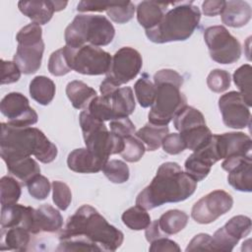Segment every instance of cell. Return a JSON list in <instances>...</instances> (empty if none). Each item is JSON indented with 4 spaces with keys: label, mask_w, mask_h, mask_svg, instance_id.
<instances>
[{
    "label": "cell",
    "mask_w": 252,
    "mask_h": 252,
    "mask_svg": "<svg viewBox=\"0 0 252 252\" xmlns=\"http://www.w3.org/2000/svg\"><path fill=\"white\" fill-rule=\"evenodd\" d=\"M18 8L22 14L32 20L33 24H47L54 12H56L55 1H19Z\"/></svg>",
    "instance_id": "cell-21"
},
{
    "label": "cell",
    "mask_w": 252,
    "mask_h": 252,
    "mask_svg": "<svg viewBox=\"0 0 252 252\" xmlns=\"http://www.w3.org/2000/svg\"><path fill=\"white\" fill-rule=\"evenodd\" d=\"M216 149L220 159L235 156H251L252 140L243 132L215 135Z\"/></svg>",
    "instance_id": "cell-19"
},
{
    "label": "cell",
    "mask_w": 252,
    "mask_h": 252,
    "mask_svg": "<svg viewBox=\"0 0 252 252\" xmlns=\"http://www.w3.org/2000/svg\"><path fill=\"white\" fill-rule=\"evenodd\" d=\"M120 88L119 85H117L115 82H113L108 77H105V79L102 81L99 87V91L101 94V96L110 99L112 94Z\"/></svg>",
    "instance_id": "cell-53"
},
{
    "label": "cell",
    "mask_w": 252,
    "mask_h": 252,
    "mask_svg": "<svg viewBox=\"0 0 252 252\" xmlns=\"http://www.w3.org/2000/svg\"><path fill=\"white\" fill-rule=\"evenodd\" d=\"M197 182L172 161L163 162L158 168L152 182L136 198V205L152 210L165 203H178L195 192Z\"/></svg>",
    "instance_id": "cell-2"
},
{
    "label": "cell",
    "mask_w": 252,
    "mask_h": 252,
    "mask_svg": "<svg viewBox=\"0 0 252 252\" xmlns=\"http://www.w3.org/2000/svg\"><path fill=\"white\" fill-rule=\"evenodd\" d=\"M52 186V200L58 209L65 211L72 201V193L69 186L59 180H55Z\"/></svg>",
    "instance_id": "cell-44"
},
{
    "label": "cell",
    "mask_w": 252,
    "mask_h": 252,
    "mask_svg": "<svg viewBox=\"0 0 252 252\" xmlns=\"http://www.w3.org/2000/svg\"><path fill=\"white\" fill-rule=\"evenodd\" d=\"M105 163L87 148L76 149L67 158L68 167L78 173H96L102 170Z\"/></svg>",
    "instance_id": "cell-20"
},
{
    "label": "cell",
    "mask_w": 252,
    "mask_h": 252,
    "mask_svg": "<svg viewBox=\"0 0 252 252\" xmlns=\"http://www.w3.org/2000/svg\"><path fill=\"white\" fill-rule=\"evenodd\" d=\"M188 215L180 210H169L162 214L158 220V226L167 237L181 231L188 222Z\"/></svg>",
    "instance_id": "cell-30"
},
{
    "label": "cell",
    "mask_w": 252,
    "mask_h": 252,
    "mask_svg": "<svg viewBox=\"0 0 252 252\" xmlns=\"http://www.w3.org/2000/svg\"><path fill=\"white\" fill-rule=\"evenodd\" d=\"M30 94L41 105L49 104L55 95L54 82L45 76H36L30 83Z\"/></svg>",
    "instance_id": "cell-28"
},
{
    "label": "cell",
    "mask_w": 252,
    "mask_h": 252,
    "mask_svg": "<svg viewBox=\"0 0 252 252\" xmlns=\"http://www.w3.org/2000/svg\"><path fill=\"white\" fill-rule=\"evenodd\" d=\"M219 160L215 135H213L206 145L194 151L187 158L184 163L185 172L196 182L202 181L210 173L213 164Z\"/></svg>",
    "instance_id": "cell-17"
},
{
    "label": "cell",
    "mask_w": 252,
    "mask_h": 252,
    "mask_svg": "<svg viewBox=\"0 0 252 252\" xmlns=\"http://www.w3.org/2000/svg\"><path fill=\"white\" fill-rule=\"evenodd\" d=\"M135 13V5L131 1L110 3L106 10L107 16L117 24H125L129 22Z\"/></svg>",
    "instance_id": "cell-41"
},
{
    "label": "cell",
    "mask_w": 252,
    "mask_h": 252,
    "mask_svg": "<svg viewBox=\"0 0 252 252\" xmlns=\"http://www.w3.org/2000/svg\"><path fill=\"white\" fill-rule=\"evenodd\" d=\"M161 146L163 151L168 155H178L186 149L185 143L179 133L167 134L163 138Z\"/></svg>",
    "instance_id": "cell-48"
},
{
    "label": "cell",
    "mask_w": 252,
    "mask_h": 252,
    "mask_svg": "<svg viewBox=\"0 0 252 252\" xmlns=\"http://www.w3.org/2000/svg\"><path fill=\"white\" fill-rule=\"evenodd\" d=\"M27 207L14 204L1 208V228L21 226L25 218Z\"/></svg>",
    "instance_id": "cell-39"
},
{
    "label": "cell",
    "mask_w": 252,
    "mask_h": 252,
    "mask_svg": "<svg viewBox=\"0 0 252 252\" xmlns=\"http://www.w3.org/2000/svg\"><path fill=\"white\" fill-rule=\"evenodd\" d=\"M159 24L146 31L147 37L155 43L183 41L198 28L201 12L192 1L173 2Z\"/></svg>",
    "instance_id": "cell-5"
},
{
    "label": "cell",
    "mask_w": 252,
    "mask_h": 252,
    "mask_svg": "<svg viewBox=\"0 0 252 252\" xmlns=\"http://www.w3.org/2000/svg\"><path fill=\"white\" fill-rule=\"evenodd\" d=\"M18 42L14 62L22 73L30 75L35 73L41 66L44 51L42 30L39 25L31 23L22 28L16 35Z\"/></svg>",
    "instance_id": "cell-8"
},
{
    "label": "cell",
    "mask_w": 252,
    "mask_h": 252,
    "mask_svg": "<svg viewBox=\"0 0 252 252\" xmlns=\"http://www.w3.org/2000/svg\"><path fill=\"white\" fill-rule=\"evenodd\" d=\"M63 218L58 210L50 205H42L37 210L27 207L22 226L32 234L39 232H55L62 228Z\"/></svg>",
    "instance_id": "cell-16"
},
{
    "label": "cell",
    "mask_w": 252,
    "mask_h": 252,
    "mask_svg": "<svg viewBox=\"0 0 252 252\" xmlns=\"http://www.w3.org/2000/svg\"><path fill=\"white\" fill-rule=\"evenodd\" d=\"M232 205L233 199L229 193L223 190H215L194 204L191 217L198 223H211L227 213Z\"/></svg>",
    "instance_id": "cell-11"
},
{
    "label": "cell",
    "mask_w": 252,
    "mask_h": 252,
    "mask_svg": "<svg viewBox=\"0 0 252 252\" xmlns=\"http://www.w3.org/2000/svg\"><path fill=\"white\" fill-rule=\"evenodd\" d=\"M57 154V147L39 129L1 123L0 155L3 160L34 156L40 162L49 163L56 158Z\"/></svg>",
    "instance_id": "cell-3"
},
{
    "label": "cell",
    "mask_w": 252,
    "mask_h": 252,
    "mask_svg": "<svg viewBox=\"0 0 252 252\" xmlns=\"http://www.w3.org/2000/svg\"><path fill=\"white\" fill-rule=\"evenodd\" d=\"M170 3L158 1H143L137 7V20L146 30L157 27L167 11Z\"/></svg>",
    "instance_id": "cell-22"
},
{
    "label": "cell",
    "mask_w": 252,
    "mask_h": 252,
    "mask_svg": "<svg viewBox=\"0 0 252 252\" xmlns=\"http://www.w3.org/2000/svg\"><path fill=\"white\" fill-rule=\"evenodd\" d=\"M225 1L223 0H207L202 4L203 13L208 17H214L220 14L224 8Z\"/></svg>",
    "instance_id": "cell-51"
},
{
    "label": "cell",
    "mask_w": 252,
    "mask_h": 252,
    "mask_svg": "<svg viewBox=\"0 0 252 252\" xmlns=\"http://www.w3.org/2000/svg\"><path fill=\"white\" fill-rule=\"evenodd\" d=\"M110 3L105 2H93V1H81L77 6L78 12H102L106 11Z\"/></svg>",
    "instance_id": "cell-52"
},
{
    "label": "cell",
    "mask_w": 252,
    "mask_h": 252,
    "mask_svg": "<svg viewBox=\"0 0 252 252\" xmlns=\"http://www.w3.org/2000/svg\"><path fill=\"white\" fill-rule=\"evenodd\" d=\"M219 108L222 122L232 129H243L251 124L249 106L245 103L239 92L231 91L219 98Z\"/></svg>",
    "instance_id": "cell-14"
},
{
    "label": "cell",
    "mask_w": 252,
    "mask_h": 252,
    "mask_svg": "<svg viewBox=\"0 0 252 252\" xmlns=\"http://www.w3.org/2000/svg\"><path fill=\"white\" fill-rule=\"evenodd\" d=\"M134 91L137 100L142 107L147 108L153 105L156 98V86L149 80L147 74H144L135 83Z\"/></svg>",
    "instance_id": "cell-37"
},
{
    "label": "cell",
    "mask_w": 252,
    "mask_h": 252,
    "mask_svg": "<svg viewBox=\"0 0 252 252\" xmlns=\"http://www.w3.org/2000/svg\"><path fill=\"white\" fill-rule=\"evenodd\" d=\"M31 232L23 226L1 228L0 250L26 251L31 242Z\"/></svg>",
    "instance_id": "cell-25"
},
{
    "label": "cell",
    "mask_w": 252,
    "mask_h": 252,
    "mask_svg": "<svg viewBox=\"0 0 252 252\" xmlns=\"http://www.w3.org/2000/svg\"><path fill=\"white\" fill-rule=\"evenodd\" d=\"M186 251H204L213 250L212 236L207 233H199L195 235L185 249Z\"/></svg>",
    "instance_id": "cell-49"
},
{
    "label": "cell",
    "mask_w": 252,
    "mask_h": 252,
    "mask_svg": "<svg viewBox=\"0 0 252 252\" xmlns=\"http://www.w3.org/2000/svg\"><path fill=\"white\" fill-rule=\"evenodd\" d=\"M156 98L148 114L149 122L166 126L187 105L186 96L180 92L183 77L172 69H161L154 75Z\"/></svg>",
    "instance_id": "cell-4"
},
{
    "label": "cell",
    "mask_w": 252,
    "mask_h": 252,
    "mask_svg": "<svg viewBox=\"0 0 252 252\" xmlns=\"http://www.w3.org/2000/svg\"><path fill=\"white\" fill-rule=\"evenodd\" d=\"M142 66L141 54L132 47L124 46L113 55L106 77L121 86L133 80L141 71Z\"/></svg>",
    "instance_id": "cell-12"
},
{
    "label": "cell",
    "mask_w": 252,
    "mask_h": 252,
    "mask_svg": "<svg viewBox=\"0 0 252 252\" xmlns=\"http://www.w3.org/2000/svg\"><path fill=\"white\" fill-rule=\"evenodd\" d=\"M71 70L70 48L67 45L51 53L48 60V71L51 75L60 77L68 74Z\"/></svg>",
    "instance_id": "cell-32"
},
{
    "label": "cell",
    "mask_w": 252,
    "mask_h": 252,
    "mask_svg": "<svg viewBox=\"0 0 252 252\" xmlns=\"http://www.w3.org/2000/svg\"><path fill=\"white\" fill-rule=\"evenodd\" d=\"M168 127L147 123L144 127L139 129L135 135L140 139L148 151H156L161 146L163 138L168 134Z\"/></svg>",
    "instance_id": "cell-29"
},
{
    "label": "cell",
    "mask_w": 252,
    "mask_h": 252,
    "mask_svg": "<svg viewBox=\"0 0 252 252\" xmlns=\"http://www.w3.org/2000/svg\"><path fill=\"white\" fill-rule=\"evenodd\" d=\"M86 148L103 161L111 155L120 154L124 148V139L108 131L103 122L94 118L83 110L79 116Z\"/></svg>",
    "instance_id": "cell-7"
},
{
    "label": "cell",
    "mask_w": 252,
    "mask_h": 252,
    "mask_svg": "<svg viewBox=\"0 0 252 252\" xmlns=\"http://www.w3.org/2000/svg\"><path fill=\"white\" fill-rule=\"evenodd\" d=\"M9 173L16 177L22 184L27 185L34 176L40 174V167L36 160L31 157L13 158L4 160Z\"/></svg>",
    "instance_id": "cell-24"
},
{
    "label": "cell",
    "mask_w": 252,
    "mask_h": 252,
    "mask_svg": "<svg viewBox=\"0 0 252 252\" xmlns=\"http://www.w3.org/2000/svg\"><path fill=\"white\" fill-rule=\"evenodd\" d=\"M21 184L18 179L3 176L0 180V200L2 207L17 204L21 197Z\"/></svg>",
    "instance_id": "cell-36"
},
{
    "label": "cell",
    "mask_w": 252,
    "mask_h": 252,
    "mask_svg": "<svg viewBox=\"0 0 252 252\" xmlns=\"http://www.w3.org/2000/svg\"><path fill=\"white\" fill-rule=\"evenodd\" d=\"M86 111L89 112L94 118L104 122L111 121L115 119L114 112L112 110L110 99H107L103 96H95L89 104Z\"/></svg>",
    "instance_id": "cell-38"
},
{
    "label": "cell",
    "mask_w": 252,
    "mask_h": 252,
    "mask_svg": "<svg viewBox=\"0 0 252 252\" xmlns=\"http://www.w3.org/2000/svg\"><path fill=\"white\" fill-rule=\"evenodd\" d=\"M251 232V220L246 216L231 218L212 236L214 251H232L238 241Z\"/></svg>",
    "instance_id": "cell-15"
},
{
    "label": "cell",
    "mask_w": 252,
    "mask_h": 252,
    "mask_svg": "<svg viewBox=\"0 0 252 252\" xmlns=\"http://www.w3.org/2000/svg\"><path fill=\"white\" fill-rule=\"evenodd\" d=\"M230 74L221 69H215L207 77V85L214 93H222L230 86Z\"/></svg>",
    "instance_id": "cell-43"
},
{
    "label": "cell",
    "mask_w": 252,
    "mask_h": 252,
    "mask_svg": "<svg viewBox=\"0 0 252 252\" xmlns=\"http://www.w3.org/2000/svg\"><path fill=\"white\" fill-rule=\"evenodd\" d=\"M69 48L72 70L91 76L102 75L108 72L112 60L108 52L91 44L83 45L77 49Z\"/></svg>",
    "instance_id": "cell-10"
},
{
    "label": "cell",
    "mask_w": 252,
    "mask_h": 252,
    "mask_svg": "<svg viewBox=\"0 0 252 252\" xmlns=\"http://www.w3.org/2000/svg\"><path fill=\"white\" fill-rule=\"evenodd\" d=\"M252 11L250 5L245 1H225L224 8L220 13L221 22L231 28L245 26L251 19Z\"/></svg>",
    "instance_id": "cell-23"
},
{
    "label": "cell",
    "mask_w": 252,
    "mask_h": 252,
    "mask_svg": "<svg viewBox=\"0 0 252 252\" xmlns=\"http://www.w3.org/2000/svg\"><path fill=\"white\" fill-rule=\"evenodd\" d=\"M115 35V29L110 21L101 15H77L65 30L66 45L77 49L86 44L105 46Z\"/></svg>",
    "instance_id": "cell-6"
},
{
    "label": "cell",
    "mask_w": 252,
    "mask_h": 252,
    "mask_svg": "<svg viewBox=\"0 0 252 252\" xmlns=\"http://www.w3.org/2000/svg\"><path fill=\"white\" fill-rule=\"evenodd\" d=\"M115 118L128 117L135 110L136 102L133 91L130 87L119 88L110 97Z\"/></svg>",
    "instance_id": "cell-27"
},
{
    "label": "cell",
    "mask_w": 252,
    "mask_h": 252,
    "mask_svg": "<svg viewBox=\"0 0 252 252\" xmlns=\"http://www.w3.org/2000/svg\"><path fill=\"white\" fill-rule=\"evenodd\" d=\"M22 71L14 61L1 59V84H13L19 81Z\"/></svg>",
    "instance_id": "cell-47"
},
{
    "label": "cell",
    "mask_w": 252,
    "mask_h": 252,
    "mask_svg": "<svg viewBox=\"0 0 252 252\" xmlns=\"http://www.w3.org/2000/svg\"><path fill=\"white\" fill-rule=\"evenodd\" d=\"M149 250L152 252H165V251L179 252L180 247L175 241L170 240L166 237H161L151 242V246Z\"/></svg>",
    "instance_id": "cell-50"
},
{
    "label": "cell",
    "mask_w": 252,
    "mask_h": 252,
    "mask_svg": "<svg viewBox=\"0 0 252 252\" xmlns=\"http://www.w3.org/2000/svg\"><path fill=\"white\" fill-rule=\"evenodd\" d=\"M251 78L252 67L250 64H244L235 70L233 73V82L239 90L245 103L250 107L252 105V92H251Z\"/></svg>",
    "instance_id": "cell-35"
},
{
    "label": "cell",
    "mask_w": 252,
    "mask_h": 252,
    "mask_svg": "<svg viewBox=\"0 0 252 252\" xmlns=\"http://www.w3.org/2000/svg\"><path fill=\"white\" fill-rule=\"evenodd\" d=\"M104 175L113 183H124L129 179V167L120 159L107 160L102 168Z\"/></svg>",
    "instance_id": "cell-40"
},
{
    "label": "cell",
    "mask_w": 252,
    "mask_h": 252,
    "mask_svg": "<svg viewBox=\"0 0 252 252\" xmlns=\"http://www.w3.org/2000/svg\"><path fill=\"white\" fill-rule=\"evenodd\" d=\"M121 219L123 223L132 230L146 229L152 222L147 210L138 205L127 209L122 214Z\"/></svg>",
    "instance_id": "cell-34"
},
{
    "label": "cell",
    "mask_w": 252,
    "mask_h": 252,
    "mask_svg": "<svg viewBox=\"0 0 252 252\" xmlns=\"http://www.w3.org/2000/svg\"><path fill=\"white\" fill-rule=\"evenodd\" d=\"M204 40L211 58L220 64H232L241 56V45L223 26L209 27L204 32Z\"/></svg>",
    "instance_id": "cell-9"
},
{
    "label": "cell",
    "mask_w": 252,
    "mask_h": 252,
    "mask_svg": "<svg viewBox=\"0 0 252 252\" xmlns=\"http://www.w3.org/2000/svg\"><path fill=\"white\" fill-rule=\"evenodd\" d=\"M221 167L228 172L227 181L231 187L241 192L252 191L251 156H235L224 158Z\"/></svg>",
    "instance_id": "cell-18"
},
{
    "label": "cell",
    "mask_w": 252,
    "mask_h": 252,
    "mask_svg": "<svg viewBox=\"0 0 252 252\" xmlns=\"http://www.w3.org/2000/svg\"><path fill=\"white\" fill-rule=\"evenodd\" d=\"M173 125L177 131L183 132L193 127L206 125V120L199 109L186 105L173 117Z\"/></svg>",
    "instance_id": "cell-31"
},
{
    "label": "cell",
    "mask_w": 252,
    "mask_h": 252,
    "mask_svg": "<svg viewBox=\"0 0 252 252\" xmlns=\"http://www.w3.org/2000/svg\"><path fill=\"white\" fill-rule=\"evenodd\" d=\"M179 134L185 143L186 149L193 152L206 145L213 136L211 130L207 127V124L190 128L183 132H179Z\"/></svg>",
    "instance_id": "cell-33"
},
{
    "label": "cell",
    "mask_w": 252,
    "mask_h": 252,
    "mask_svg": "<svg viewBox=\"0 0 252 252\" xmlns=\"http://www.w3.org/2000/svg\"><path fill=\"white\" fill-rule=\"evenodd\" d=\"M145 236H146V239L148 242H153L158 238H161V237H166L162 231L160 230L159 226H158V220L152 221L150 223V225L146 228V232H145Z\"/></svg>",
    "instance_id": "cell-54"
},
{
    "label": "cell",
    "mask_w": 252,
    "mask_h": 252,
    "mask_svg": "<svg viewBox=\"0 0 252 252\" xmlns=\"http://www.w3.org/2000/svg\"><path fill=\"white\" fill-rule=\"evenodd\" d=\"M146 152L143 142L135 136H129L124 139V148L120 153L121 157L129 162L139 161Z\"/></svg>",
    "instance_id": "cell-42"
},
{
    "label": "cell",
    "mask_w": 252,
    "mask_h": 252,
    "mask_svg": "<svg viewBox=\"0 0 252 252\" xmlns=\"http://www.w3.org/2000/svg\"><path fill=\"white\" fill-rule=\"evenodd\" d=\"M27 186L30 195L36 200H44L50 193L49 180L40 174L34 176Z\"/></svg>",
    "instance_id": "cell-45"
},
{
    "label": "cell",
    "mask_w": 252,
    "mask_h": 252,
    "mask_svg": "<svg viewBox=\"0 0 252 252\" xmlns=\"http://www.w3.org/2000/svg\"><path fill=\"white\" fill-rule=\"evenodd\" d=\"M110 131L125 139L129 136H133L136 133V128L133 122L128 117H121V118H115L110 121L109 123Z\"/></svg>",
    "instance_id": "cell-46"
},
{
    "label": "cell",
    "mask_w": 252,
    "mask_h": 252,
    "mask_svg": "<svg viewBox=\"0 0 252 252\" xmlns=\"http://www.w3.org/2000/svg\"><path fill=\"white\" fill-rule=\"evenodd\" d=\"M66 94L72 105L77 109H87L90 102L95 97L96 92L82 81L74 80L67 84Z\"/></svg>",
    "instance_id": "cell-26"
},
{
    "label": "cell",
    "mask_w": 252,
    "mask_h": 252,
    "mask_svg": "<svg viewBox=\"0 0 252 252\" xmlns=\"http://www.w3.org/2000/svg\"><path fill=\"white\" fill-rule=\"evenodd\" d=\"M2 114L8 119V124L15 127H29L37 122L38 116L29 99L21 93H9L0 103Z\"/></svg>",
    "instance_id": "cell-13"
},
{
    "label": "cell",
    "mask_w": 252,
    "mask_h": 252,
    "mask_svg": "<svg viewBox=\"0 0 252 252\" xmlns=\"http://www.w3.org/2000/svg\"><path fill=\"white\" fill-rule=\"evenodd\" d=\"M124 240L122 231L108 223L92 206H81L59 235L58 251H115Z\"/></svg>",
    "instance_id": "cell-1"
}]
</instances>
